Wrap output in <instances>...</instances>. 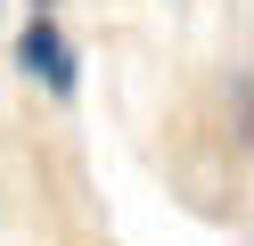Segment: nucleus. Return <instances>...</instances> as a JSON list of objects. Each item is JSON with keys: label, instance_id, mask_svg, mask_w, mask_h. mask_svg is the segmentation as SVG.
<instances>
[{"label": "nucleus", "instance_id": "obj_1", "mask_svg": "<svg viewBox=\"0 0 254 246\" xmlns=\"http://www.w3.org/2000/svg\"><path fill=\"white\" fill-rule=\"evenodd\" d=\"M17 74L41 82L50 98H74V90H82V49H74V33L58 25L50 8L25 16V33H17Z\"/></svg>", "mask_w": 254, "mask_h": 246}, {"label": "nucleus", "instance_id": "obj_3", "mask_svg": "<svg viewBox=\"0 0 254 246\" xmlns=\"http://www.w3.org/2000/svg\"><path fill=\"white\" fill-rule=\"evenodd\" d=\"M0 8H8V0H0Z\"/></svg>", "mask_w": 254, "mask_h": 246}, {"label": "nucleus", "instance_id": "obj_2", "mask_svg": "<svg viewBox=\"0 0 254 246\" xmlns=\"http://www.w3.org/2000/svg\"><path fill=\"white\" fill-rule=\"evenodd\" d=\"M33 8H58V0H33Z\"/></svg>", "mask_w": 254, "mask_h": 246}]
</instances>
